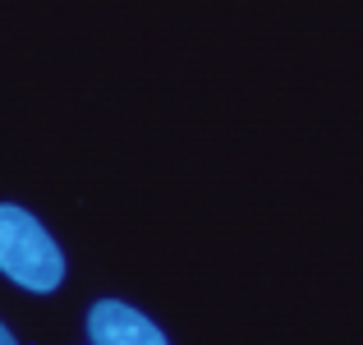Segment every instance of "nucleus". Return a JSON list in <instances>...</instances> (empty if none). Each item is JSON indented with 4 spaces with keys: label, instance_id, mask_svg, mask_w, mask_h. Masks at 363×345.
Returning <instances> with one entry per match:
<instances>
[{
    "label": "nucleus",
    "instance_id": "obj_1",
    "mask_svg": "<svg viewBox=\"0 0 363 345\" xmlns=\"http://www.w3.org/2000/svg\"><path fill=\"white\" fill-rule=\"evenodd\" d=\"M0 272L33 295H51L65 281V253L33 212L0 203Z\"/></svg>",
    "mask_w": 363,
    "mask_h": 345
},
{
    "label": "nucleus",
    "instance_id": "obj_2",
    "mask_svg": "<svg viewBox=\"0 0 363 345\" xmlns=\"http://www.w3.org/2000/svg\"><path fill=\"white\" fill-rule=\"evenodd\" d=\"M88 336H92V345H170L161 336L157 322H147L138 309H129V304H120V300L92 304Z\"/></svg>",
    "mask_w": 363,
    "mask_h": 345
},
{
    "label": "nucleus",
    "instance_id": "obj_3",
    "mask_svg": "<svg viewBox=\"0 0 363 345\" xmlns=\"http://www.w3.org/2000/svg\"><path fill=\"white\" fill-rule=\"evenodd\" d=\"M0 345H18L14 336H9V327H5V322H0Z\"/></svg>",
    "mask_w": 363,
    "mask_h": 345
}]
</instances>
